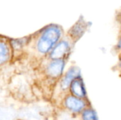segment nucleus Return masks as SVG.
Masks as SVG:
<instances>
[{
    "label": "nucleus",
    "mask_w": 121,
    "mask_h": 120,
    "mask_svg": "<svg viewBox=\"0 0 121 120\" xmlns=\"http://www.w3.org/2000/svg\"><path fill=\"white\" fill-rule=\"evenodd\" d=\"M74 42L67 37L63 36L54 46L50 53L47 55L49 59H65L67 60L70 56Z\"/></svg>",
    "instance_id": "nucleus-2"
},
{
    "label": "nucleus",
    "mask_w": 121,
    "mask_h": 120,
    "mask_svg": "<svg viewBox=\"0 0 121 120\" xmlns=\"http://www.w3.org/2000/svg\"><path fill=\"white\" fill-rule=\"evenodd\" d=\"M82 75L80 69L78 66H71L65 74H63L62 76L59 79V86L60 88L62 91H67L69 89V85L72 81L77 77Z\"/></svg>",
    "instance_id": "nucleus-7"
},
{
    "label": "nucleus",
    "mask_w": 121,
    "mask_h": 120,
    "mask_svg": "<svg viewBox=\"0 0 121 120\" xmlns=\"http://www.w3.org/2000/svg\"><path fill=\"white\" fill-rule=\"evenodd\" d=\"M82 120H99L98 115L91 106L86 108L82 112Z\"/></svg>",
    "instance_id": "nucleus-9"
},
{
    "label": "nucleus",
    "mask_w": 121,
    "mask_h": 120,
    "mask_svg": "<svg viewBox=\"0 0 121 120\" xmlns=\"http://www.w3.org/2000/svg\"><path fill=\"white\" fill-rule=\"evenodd\" d=\"M43 68V72L46 78L57 81L64 74L67 60L65 59H49Z\"/></svg>",
    "instance_id": "nucleus-3"
},
{
    "label": "nucleus",
    "mask_w": 121,
    "mask_h": 120,
    "mask_svg": "<svg viewBox=\"0 0 121 120\" xmlns=\"http://www.w3.org/2000/svg\"><path fill=\"white\" fill-rule=\"evenodd\" d=\"M63 105L69 111L79 114L86 108L91 106L88 99H83L76 97L70 93L67 94L63 100Z\"/></svg>",
    "instance_id": "nucleus-4"
},
{
    "label": "nucleus",
    "mask_w": 121,
    "mask_h": 120,
    "mask_svg": "<svg viewBox=\"0 0 121 120\" xmlns=\"http://www.w3.org/2000/svg\"><path fill=\"white\" fill-rule=\"evenodd\" d=\"M88 28L89 23L81 17L69 30L67 36L69 37L73 42H76L84 35Z\"/></svg>",
    "instance_id": "nucleus-6"
},
{
    "label": "nucleus",
    "mask_w": 121,
    "mask_h": 120,
    "mask_svg": "<svg viewBox=\"0 0 121 120\" xmlns=\"http://www.w3.org/2000/svg\"><path fill=\"white\" fill-rule=\"evenodd\" d=\"M64 35V30L60 25L52 23L46 25L35 35L33 46L35 52L40 57H46Z\"/></svg>",
    "instance_id": "nucleus-1"
},
{
    "label": "nucleus",
    "mask_w": 121,
    "mask_h": 120,
    "mask_svg": "<svg viewBox=\"0 0 121 120\" xmlns=\"http://www.w3.org/2000/svg\"><path fill=\"white\" fill-rule=\"evenodd\" d=\"M13 59L10 40L0 35V68L10 63Z\"/></svg>",
    "instance_id": "nucleus-5"
},
{
    "label": "nucleus",
    "mask_w": 121,
    "mask_h": 120,
    "mask_svg": "<svg viewBox=\"0 0 121 120\" xmlns=\"http://www.w3.org/2000/svg\"><path fill=\"white\" fill-rule=\"evenodd\" d=\"M68 91L69 93L83 99H88L87 92L86 90L85 84L82 77V75L75 78L69 85Z\"/></svg>",
    "instance_id": "nucleus-8"
}]
</instances>
